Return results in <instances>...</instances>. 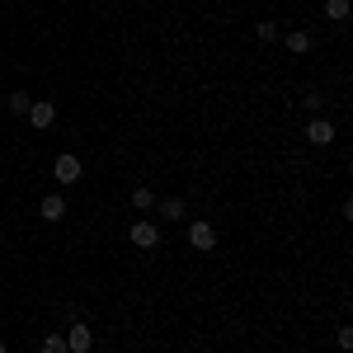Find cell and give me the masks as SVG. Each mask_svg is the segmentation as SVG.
I'll use <instances>...</instances> for the list:
<instances>
[{"label": "cell", "instance_id": "obj_1", "mask_svg": "<svg viewBox=\"0 0 353 353\" xmlns=\"http://www.w3.org/2000/svg\"><path fill=\"white\" fill-rule=\"evenodd\" d=\"M128 241H132L137 250H156V245H161V226L151 217H137L132 226H128Z\"/></svg>", "mask_w": 353, "mask_h": 353}, {"label": "cell", "instance_id": "obj_2", "mask_svg": "<svg viewBox=\"0 0 353 353\" xmlns=\"http://www.w3.org/2000/svg\"><path fill=\"white\" fill-rule=\"evenodd\" d=\"M189 245L193 250H198V254H208V250H212V245H217V226H212V221H189Z\"/></svg>", "mask_w": 353, "mask_h": 353}, {"label": "cell", "instance_id": "obj_3", "mask_svg": "<svg viewBox=\"0 0 353 353\" xmlns=\"http://www.w3.org/2000/svg\"><path fill=\"white\" fill-rule=\"evenodd\" d=\"M90 349H94V330L71 321V330H66V353H90Z\"/></svg>", "mask_w": 353, "mask_h": 353}, {"label": "cell", "instance_id": "obj_4", "mask_svg": "<svg viewBox=\"0 0 353 353\" xmlns=\"http://www.w3.org/2000/svg\"><path fill=\"white\" fill-rule=\"evenodd\" d=\"M52 174L61 179V189H66V184H76V179H81V156H71V151H61V156L52 161Z\"/></svg>", "mask_w": 353, "mask_h": 353}, {"label": "cell", "instance_id": "obj_5", "mask_svg": "<svg viewBox=\"0 0 353 353\" xmlns=\"http://www.w3.org/2000/svg\"><path fill=\"white\" fill-rule=\"evenodd\" d=\"M24 118L38 128V132H43V128H52V123H57V104H52V99H33Z\"/></svg>", "mask_w": 353, "mask_h": 353}, {"label": "cell", "instance_id": "obj_6", "mask_svg": "<svg viewBox=\"0 0 353 353\" xmlns=\"http://www.w3.org/2000/svg\"><path fill=\"white\" fill-rule=\"evenodd\" d=\"M38 217L43 221H61L66 217V198H61V193H48V198L38 203Z\"/></svg>", "mask_w": 353, "mask_h": 353}, {"label": "cell", "instance_id": "obj_7", "mask_svg": "<svg viewBox=\"0 0 353 353\" xmlns=\"http://www.w3.org/2000/svg\"><path fill=\"white\" fill-rule=\"evenodd\" d=\"M306 141H311V146H330V141H334V123H325V118H311Z\"/></svg>", "mask_w": 353, "mask_h": 353}, {"label": "cell", "instance_id": "obj_8", "mask_svg": "<svg viewBox=\"0 0 353 353\" xmlns=\"http://www.w3.org/2000/svg\"><path fill=\"white\" fill-rule=\"evenodd\" d=\"M283 38H288V52H297V57L311 52V33H306V28H288Z\"/></svg>", "mask_w": 353, "mask_h": 353}, {"label": "cell", "instance_id": "obj_9", "mask_svg": "<svg viewBox=\"0 0 353 353\" xmlns=\"http://www.w3.org/2000/svg\"><path fill=\"white\" fill-rule=\"evenodd\" d=\"M151 212H161L165 221H179V217H184V203H179V198H156Z\"/></svg>", "mask_w": 353, "mask_h": 353}, {"label": "cell", "instance_id": "obj_10", "mask_svg": "<svg viewBox=\"0 0 353 353\" xmlns=\"http://www.w3.org/2000/svg\"><path fill=\"white\" fill-rule=\"evenodd\" d=\"M132 208H137V212H151V208H156V193L146 189V184H137V189H132Z\"/></svg>", "mask_w": 353, "mask_h": 353}, {"label": "cell", "instance_id": "obj_11", "mask_svg": "<svg viewBox=\"0 0 353 353\" xmlns=\"http://www.w3.org/2000/svg\"><path fill=\"white\" fill-rule=\"evenodd\" d=\"M325 19L330 24H344L349 19V0H325Z\"/></svg>", "mask_w": 353, "mask_h": 353}, {"label": "cell", "instance_id": "obj_12", "mask_svg": "<svg viewBox=\"0 0 353 353\" xmlns=\"http://www.w3.org/2000/svg\"><path fill=\"white\" fill-rule=\"evenodd\" d=\"M28 104H33V99H28L24 90H14V94H10V99H5V109L14 113V118H24V113H28Z\"/></svg>", "mask_w": 353, "mask_h": 353}, {"label": "cell", "instance_id": "obj_13", "mask_svg": "<svg viewBox=\"0 0 353 353\" xmlns=\"http://www.w3.org/2000/svg\"><path fill=\"white\" fill-rule=\"evenodd\" d=\"M278 33H283V28L273 24V19H259V24H254V38H259V43H273Z\"/></svg>", "mask_w": 353, "mask_h": 353}, {"label": "cell", "instance_id": "obj_14", "mask_svg": "<svg viewBox=\"0 0 353 353\" xmlns=\"http://www.w3.org/2000/svg\"><path fill=\"white\" fill-rule=\"evenodd\" d=\"M43 353H66V334H61V330L43 334Z\"/></svg>", "mask_w": 353, "mask_h": 353}, {"label": "cell", "instance_id": "obj_15", "mask_svg": "<svg viewBox=\"0 0 353 353\" xmlns=\"http://www.w3.org/2000/svg\"><path fill=\"white\" fill-rule=\"evenodd\" d=\"M301 104H306L311 113H321V109H325V94H321V90H306V94H301Z\"/></svg>", "mask_w": 353, "mask_h": 353}, {"label": "cell", "instance_id": "obj_16", "mask_svg": "<svg viewBox=\"0 0 353 353\" xmlns=\"http://www.w3.org/2000/svg\"><path fill=\"white\" fill-rule=\"evenodd\" d=\"M334 339H339V349H353V330L349 325H339V334H334Z\"/></svg>", "mask_w": 353, "mask_h": 353}, {"label": "cell", "instance_id": "obj_17", "mask_svg": "<svg viewBox=\"0 0 353 353\" xmlns=\"http://www.w3.org/2000/svg\"><path fill=\"white\" fill-rule=\"evenodd\" d=\"M0 353H10V349H5V339H0Z\"/></svg>", "mask_w": 353, "mask_h": 353}]
</instances>
